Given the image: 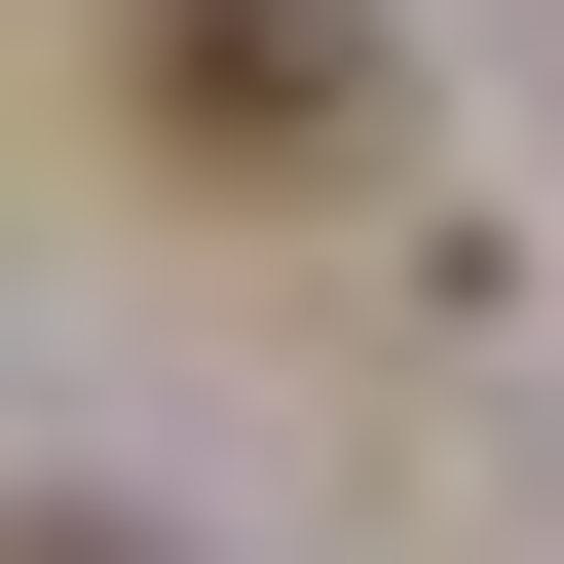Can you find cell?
Segmentation results:
<instances>
[{"label":"cell","instance_id":"cell-1","mask_svg":"<svg viewBox=\"0 0 564 564\" xmlns=\"http://www.w3.org/2000/svg\"><path fill=\"white\" fill-rule=\"evenodd\" d=\"M151 113L188 151H339L377 113V0H151Z\"/></svg>","mask_w":564,"mask_h":564},{"label":"cell","instance_id":"cell-2","mask_svg":"<svg viewBox=\"0 0 564 564\" xmlns=\"http://www.w3.org/2000/svg\"><path fill=\"white\" fill-rule=\"evenodd\" d=\"M39 564H151V527H39Z\"/></svg>","mask_w":564,"mask_h":564}]
</instances>
